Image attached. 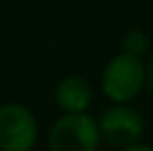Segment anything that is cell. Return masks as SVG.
Listing matches in <instances>:
<instances>
[{
	"label": "cell",
	"instance_id": "cell-1",
	"mask_svg": "<svg viewBox=\"0 0 153 151\" xmlns=\"http://www.w3.org/2000/svg\"><path fill=\"white\" fill-rule=\"evenodd\" d=\"M145 87V64L143 58L120 52L114 56L102 73V89L114 103L132 101Z\"/></svg>",
	"mask_w": 153,
	"mask_h": 151
},
{
	"label": "cell",
	"instance_id": "cell-2",
	"mask_svg": "<svg viewBox=\"0 0 153 151\" xmlns=\"http://www.w3.org/2000/svg\"><path fill=\"white\" fill-rule=\"evenodd\" d=\"M100 143V124L85 112L60 116L48 135L50 151H97Z\"/></svg>",
	"mask_w": 153,
	"mask_h": 151
},
{
	"label": "cell",
	"instance_id": "cell-3",
	"mask_svg": "<svg viewBox=\"0 0 153 151\" xmlns=\"http://www.w3.org/2000/svg\"><path fill=\"white\" fill-rule=\"evenodd\" d=\"M37 141V122L21 103L0 106V151H31Z\"/></svg>",
	"mask_w": 153,
	"mask_h": 151
},
{
	"label": "cell",
	"instance_id": "cell-4",
	"mask_svg": "<svg viewBox=\"0 0 153 151\" xmlns=\"http://www.w3.org/2000/svg\"><path fill=\"white\" fill-rule=\"evenodd\" d=\"M97 124H100L102 137L110 145H116V147H126L130 143L141 141L145 132L143 116L134 108L124 106V103H116L108 108Z\"/></svg>",
	"mask_w": 153,
	"mask_h": 151
},
{
	"label": "cell",
	"instance_id": "cell-5",
	"mask_svg": "<svg viewBox=\"0 0 153 151\" xmlns=\"http://www.w3.org/2000/svg\"><path fill=\"white\" fill-rule=\"evenodd\" d=\"M54 97H56L58 108L64 114H76V112H85L91 106L93 89L83 77L71 75V77H64L56 85Z\"/></svg>",
	"mask_w": 153,
	"mask_h": 151
},
{
	"label": "cell",
	"instance_id": "cell-6",
	"mask_svg": "<svg viewBox=\"0 0 153 151\" xmlns=\"http://www.w3.org/2000/svg\"><path fill=\"white\" fill-rule=\"evenodd\" d=\"M122 52L130 54V56H137V58H143L149 52V35L141 29L128 31L122 37Z\"/></svg>",
	"mask_w": 153,
	"mask_h": 151
},
{
	"label": "cell",
	"instance_id": "cell-7",
	"mask_svg": "<svg viewBox=\"0 0 153 151\" xmlns=\"http://www.w3.org/2000/svg\"><path fill=\"white\" fill-rule=\"evenodd\" d=\"M145 85L153 93V56H151V60L145 64Z\"/></svg>",
	"mask_w": 153,
	"mask_h": 151
},
{
	"label": "cell",
	"instance_id": "cell-8",
	"mask_svg": "<svg viewBox=\"0 0 153 151\" xmlns=\"http://www.w3.org/2000/svg\"><path fill=\"white\" fill-rule=\"evenodd\" d=\"M122 151H153V147L141 143V141H137V143H130V145H126V147H122Z\"/></svg>",
	"mask_w": 153,
	"mask_h": 151
}]
</instances>
